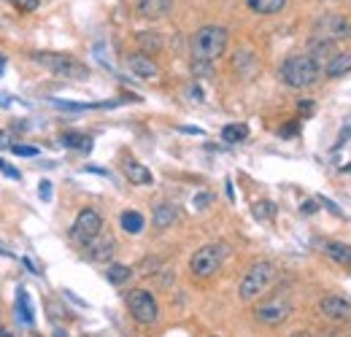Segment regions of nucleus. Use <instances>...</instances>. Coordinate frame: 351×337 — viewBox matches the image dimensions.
I'll return each instance as SVG.
<instances>
[{
	"label": "nucleus",
	"instance_id": "1",
	"mask_svg": "<svg viewBox=\"0 0 351 337\" xmlns=\"http://www.w3.org/2000/svg\"><path fill=\"white\" fill-rule=\"evenodd\" d=\"M319 76H322V65L311 54H292L281 65V79L292 89H308L319 82Z\"/></svg>",
	"mask_w": 351,
	"mask_h": 337
},
{
	"label": "nucleus",
	"instance_id": "2",
	"mask_svg": "<svg viewBox=\"0 0 351 337\" xmlns=\"http://www.w3.org/2000/svg\"><path fill=\"white\" fill-rule=\"evenodd\" d=\"M230 33L221 25H206L192 36V57L203 62H214L227 51Z\"/></svg>",
	"mask_w": 351,
	"mask_h": 337
},
{
	"label": "nucleus",
	"instance_id": "3",
	"mask_svg": "<svg viewBox=\"0 0 351 337\" xmlns=\"http://www.w3.org/2000/svg\"><path fill=\"white\" fill-rule=\"evenodd\" d=\"M33 60H36L41 68H46L49 73H54V76H62V79H76V82H87V79H89V68L82 62V60L71 57V54L38 51V54H33Z\"/></svg>",
	"mask_w": 351,
	"mask_h": 337
},
{
	"label": "nucleus",
	"instance_id": "4",
	"mask_svg": "<svg viewBox=\"0 0 351 337\" xmlns=\"http://www.w3.org/2000/svg\"><path fill=\"white\" fill-rule=\"evenodd\" d=\"M273 281H276V264L273 262H254L246 270V275H243V281L238 286V297L243 302H252V299L263 297L270 289Z\"/></svg>",
	"mask_w": 351,
	"mask_h": 337
},
{
	"label": "nucleus",
	"instance_id": "5",
	"mask_svg": "<svg viewBox=\"0 0 351 337\" xmlns=\"http://www.w3.org/2000/svg\"><path fill=\"white\" fill-rule=\"evenodd\" d=\"M224 259H227V246L224 243H208V246H203V249L192 253L189 270H192L195 278H211L221 270Z\"/></svg>",
	"mask_w": 351,
	"mask_h": 337
},
{
	"label": "nucleus",
	"instance_id": "6",
	"mask_svg": "<svg viewBox=\"0 0 351 337\" xmlns=\"http://www.w3.org/2000/svg\"><path fill=\"white\" fill-rule=\"evenodd\" d=\"M128 310H130L132 319L138 324H143V327H152L160 319V305L152 297V292H146V289H132L128 295Z\"/></svg>",
	"mask_w": 351,
	"mask_h": 337
},
{
	"label": "nucleus",
	"instance_id": "7",
	"mask_svg": "<svg viewBox=\"0 0 351 337\" xmlns=\"http://www.w3.org/2000/svg\"><path fill=\"white\" fill-rule=\"evenodd\" d=\"M289 316H292V302L287 299V295L273 297V299H267V302L254 308V319H257L260 324H265V327H278V324H284Z\"/></svg>",
	"mask_w": 351,
	"mask_h": 337
},
{
	"label": "nucleus",
	"instance_id": "8",
	"mask_svg": "<svg viewBox=\"0 0 351 337\" xmlns=\"http://www.w3.org/2000/svg\"><path fill=\"white\" fill-rule=\"evenodd\" d=\"M313 33L322 41H351V22L343 16H324L322 22H316Z\"/></svg>",
	"mask_w": 351,
	"mask_h": 337
},
{
	"label": "nucleus",
	"instance_id": "9",
	"mask_svg": "<svg viewBox=\"0 0 351 337\" xmlns=\"http://www.w3.org/2000/svg\"><path fill=\"white\" fill-rule=\"evenodd\" d=\"M103 232V219H100V213L92 211V208H84V211L76 216V221H73V238L82 243V246H87L92 238H97Z\"/></svg>",
	"mask_w": 351,
	"mask_h": 337
},
{
	"label": "nucleus",
	"instance_id": "10",
	"mask_svg": "<svg viewBox=\"0 0 351 337\" xmlns=\"http://www.w3.org/2000/svg\"><path fill=\"white\" fill-rule=\"evenodd\" d=\"M128 71H130L135 79H146V82H152V79L160 76V65L146 51H138V54L128 57Z\"/></svg>",
	"mask_w": 351,
	"mask_h": 337
},
{
	"label": "nucleus",
	"instance_id": "11",
	"mask_svg": "<svg viewBox=\"0 0 351 337\" xmlns=\"http://www.w3.org/2000/svg\"><path fill=\"white\" fill-rule=\"evenodd\" d=\"M319 310L330 321H346V319H351V302L343 299V297H335V295L324 297L322 305H319Z\"/></svg>",
	"mask_w": 351,
	"mask_h": 337
},
{
	"label": "nucleus",
	"instance_id": "12",
	"mask_svg": "<svg viewBox=\"0 0 351 337\" xmlns=\"http://www.w3.org/2000/svg\"><path fill=\"white\" fill-rule=\"evenodd\" d=\"M89 249V259L92 262H108L111 256H114V251H117V243H114V238H108V235H97V238H92L87 243Z\"/></svg>",
	"mask_w": 351,
	"mask_h": 337
},
{
	"label": "nucleus",
	"instance_id": "13",
	"mask_svg": "<svg viewBox=\"0 0 351 337\" xmlns=\"http://www.w3.org/2000/svg\"><path fill=\"white\" fill-rule=\"evenodd\" d=\"M122 170H125V175H128V181L135 184V186H152V184H154L152 170L143 168V165L135 162V160H125V162H122Z\"/></svg>",
	"mask_w": 351,
	"mask_h": 337
},
{
	"label": "nucleus",
	"instance_id": "14",
	"mask_svg": "<svg viewBox=\"0 0 351 337\" xmlns=\"http://www.w3.org/2000/svg\"><path fill=\"white\" fill-rule=\"evenodd\" d=\"M346 73H351V51L332 54L330 62L324 65V76H330V79H341V76H346Z\"/></svg>",
	"mask_w": 351,
	"mask_h": 337
},
{
	"label": "nucleus",
	"instance_id": "15",
	"mask_svg": "<svg viewBox=\"0 0 351 337\" xmlns=\"http://www.w3.org/2000/svg\"><path fill=\"white\" fill-rule=\"evenodd\" d=\"M171 11V0H141L138 3V14L143 19H162Z\"/></svg>",
	"mask_w": 351,
	"mask_h": 337
},
{
	"label": "nucleus",
	"instance_id": "16",
	"mask_svg": "<svg viewBox=\"0 0 351 337\" xmlns=\"http://www.w3.org/2000/svg\"><path fill=\"white\" fill-rule=\"evenodd\" d=\"M176 216H178V211H176L173 203H160V205L154 208L152 221H154V227H157V229H168V227L176 221Z\"/></svg>",
	"mask_w": 351,
	"mask_h": 337
},
{
	"label": "nucleus",
	"instance_id": "17",
	"mask_svg": "<svg viewBox=\"0 0 351 337\" xmlns=\"http://www.w3.org/2000/svg\"><path fill=\"white\" fill-rule=\"evenodd\" d=\"M324 253H327L332 262H338V264H343V267H351V246L349 243H338V240H332V243L324 246Z\"/></svg>",
	"mask_w": 351,
	"mask_h": 337
},
{
	"label": "nucleus",
	"instance_id": "18",
	"mask_svg": "<svg viewBox=\"0 0 351 337\" xmlns=\"http://www.w3.org/2000/svg\"><path fill=\"white\" fill-rule=\"evenodd\" d=\"M16 316L22 324H33L36 316H33V305H30V297L25 289H16Z\"/></svg>",
	"mask_w": 351,
	"mask_h": 337
},
{
	"label": "nucleus",
	"instance_id": "19",
	"mask_svg": "<svg viewBox=\"0 0 351 337\" xmlns=\"http://www.w3.org/2000/svg\"><path fill=\"white\" fill-rule=\"evenodd\" d=\"M119 224H122V229H125L128 235H141L143 227H146L143 216H141L138 211H125L122 213V219H119Z\"/></svg>",
	"mask_w": 351,
	"mask_h": 337
},
{
	"label": "nucleus",
	"instance_id": "20",
	"mask_svg": "<svg viewBox=\"0 0 351 337\" xmlns=\"http://www.w3.org/2000/svg\"><path fill=\"white\" fill-rule=\"evenodd\" d=\"M246 3L254 14H263V16H273L287 5V0H246Z\"/></svg>",
	"mask_w": 351,
	"mask_h": 337
},
{
	"label": "nucleus",
	"instance_id": "21",
	"mask_svg": "<svg viewBox=\"0 0 351 337\" xmlns=\"http://www.w3.org/2000/svg\"><path fill=\"white\" fill-rule=\"evenodd\" d=\"M132 275V270L128 264H111L108 270H106V278L114 284V286H122V284H128Z\"/></svg>",
	"mask_w": 351,
	"mask_h": 337
},
{
	"label": "nucleus",
	"instance_id": "22",
	"mask_svg": "<svg viewBox=\"0 0 351 337\" xmlns=\"http://www.w3.org/2000/svg\"><path fill=\"white\" fill-rule=\"evenodd\" d=\"M138 43H141V49H143L146 54H157V51L162 49V38H160L154 30H149V33H138Z\"/></svg>",
	"mask_w": 351,
	"mask_h": 337
},
{
	"label": "nucleus",
	"instance_id": "23",
	"mask_svg": "<svg viewBox=\"0 0 351 337\" xmlns=\"http://www.w3.org/2000/svg\"><path fill=\"white\" fill-rule=\"evenodd\" d=\"M246 138H249V127L246 125H227L221 129V140H227V143H241Z\"/></svg>",
	"mask_w": 351,
	"mask_h": 337
},
{
	"label": "nucleus",
	"instance_id": "24",
	"mask_svg": "<svg viewBox=\"0 0 351 337\" xmlns=\"http://www.w3.org/2000/svg\"><path fill=\"white\" fill-rule=\"evenodd\" d=\"M62 146H68V149H82V151H89V138L87 135H82V132H65L62 135Z\"/></svg>",
	"mask_w": 351,
	"mask_h": 337
},
{
	"label": "nucleus",
	"instance_id": "25",
	"mask_svg": "<svg viewBox=\"0 0 351 337\" xmlns=\"http://www.w3.org/2000/svg\"><path fill=\"white\" fill-rule=\"evenodd\" d=\"M252 213H254V219H260V221H267V219H273V216H276V205H273L270 200H260V203H254Z\"/></svg>",
	"mask_w": 351,
	"mask_h": 337
},
{
	"label": "nucleus",
	"instance_id": "26",
	"mask_svg": "<svg viewBox=\"0 0 351 337\" xmlns=\"http://www.w3.org/2000/svg\"><path fill=\"white\" fill-rule=\"evenodd\" d=\"M11 5H16L19 11H36L41 5V0H8Z\"/></svg>",
	"mask_w": 351,
	"mask_h": 337
},
{
	"label": "nucleus",
	"instance_id": "27",
	"mask_svg": "<svg viewBox=\"0 0 351 337\" xmlns=\"http://www.w3.org/2000/svg\"><path fill=\"white\" fill-rule=\"evenodd\" d=\"M11 151L16 157H38V149L36 146H11Z\"/></svg>",
	"mask_w": 351,
	"mask_h": 337
},
{
	"label": "nucleus",
	"instance_id": "28",
	"mask_svg": "<svg viewBox=\"0 0 351 337\" xmlns=\"http://www.w3.org/2000/svg\"><path fill=\"white\" fill-rule=\"evenodd\" d=\"M38 195H41V200H44V203H49V200H51V181H41Z\"/></svg>",
	"mask_w": 351,
	"mask_h": 337
},
{
	"label": "nucleus",
	"instance_id": "29",
	"mask_svg": "<svg viewBox=\"0 0 351 337\" xmlns=\"http://www.w3.org/2000/svg\"><path fill=\"white\" fill-rule=\"evenodd\" d=\"M0 170H3V173H5L8 178H14V181H19V178H22V173H19V170H16V168H11V165H5L3 160H0Z\"/></svg>",
	"mask_w": 351,
	"mask_h": 337
},
{
	"label": "nucleus",
	"instance_id": "30",
	"mask_svg": "<svg viewBox=\"0 0 351 337\" xmlns=\"http://www.w3.org/2000/svg\"><path fill=\"white\" fill-rule=\"evenodd\" d=\"M208 203H211V195H197L195 197V208H206Z\"/></svg>",
	"mask_w": 351,
	"mask_h": 337
},
{
	"label": "nucleus",
	"instance_id": "31",
	"mask_svg": "<svg viewBox=\"0 0 351 337\" xmlns=\"http://www.w3.org/2000/svg\"><path fill=\"white\" fill-rule=\"evenodd\" d=\"M319 211V203H316V200H306V203H303V213H316Z\"/></svg>",
	"mask_w": 351,
	"mask_h": 337
},
{
	"label": "nucleus",
	"instance_id": "32",
	"mask_svg": "<svg viewBox=\"0 0 351 337\" xmlns=\"http://www.w3.org/2000/svg\"><path fill=\"white\" fill-rule=\"evenodd\" d=\"M0 149H11V140H8L5 132H0Z\"/></svg>",
	"mask_w": 351,
	"mask_h": 337
},
{
	"label": "nucleus",
	"instance_id": "33",
	"mask_svg": "<svg viewBox=\"0 0 351 337\" xmlns=\"http://www.w3.org/2000/svg\"><path fill=\"white\" fill-rule=\"evenodd\" d=\"M300 111H303V114H311V111H313V103H300Z\"/></svg>",
	"mask_w": 351,
	"mask_h": 337
},
{
	"label": "nucleus",
	"instance_id": "34",
	"mask_svg": "<svg viewBox=\"0 0 351 337\" xmlns=\"http://www.w3.org/2000/svg\"><path fill=\"white\" fill-rule=\"evenodd\" d=\"M181 132H192V135H200V129H197V127H181Z\"/></svg>",
	"mask_w": 351,
	"mask_h": 337
},
{
	"label": "nucleus",
	"instance_id": "35",
	"mask_svg": "<svg viewBox=\"0 0 351 337\" xmlns=\"http://www.w3.org/2000/svg\"><path fill=\"white\" fill-rule=\"evenodd\" d=\"M0 105H11V100H8V95H0Z\"/></svg>",
	"mask_w": 351,
	"mask_h": 337
},
{
	"label": "nucleus",
	"instance_id": "36",
	"mask_svg": "<svg viewBox=\"0 0 351 337\" xmlns=\"http://www.w3.org/2000/svg\"><path fill=\"white\" fill-rule=\"evenodd\" d=\"M3 62H5V60H3V57H0V71H3Z\"/></svg>",
	"mask_w": 351,
	"mask_h": 337
},
{
	"label": "nucleus",
	"instance_id": "37",
	"mask_svg": "<svg viewBox=\"0 0 351 337\" xmlns=\"http://www.w3.org/2000/svg\"><path fill=\"white\" fill-rule=\"evenodd\" d=\"M343 170H346V173H351V165H346V168H343Z\"/></svg>",
	"mask_w": 351,
	"mask_h": 337
}]
</instances>
